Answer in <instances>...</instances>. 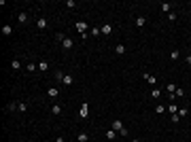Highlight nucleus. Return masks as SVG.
<instances>
[{"instance_id": "1", "label": "nucleus", "mask_w": 191, "mask_h": 142, "mask_svg": "<svg viewBox=\"0 0 191 142\" xmlns=\"http://www.w3.org/2000/svg\"><path fill=\"white\" fill-rule=\"evenodd\" d=\"M111 129H115L117 131V134H119V136H127V127H123V121L121 119H113V123H111Z\"/></svg>"}, {"instance_id": "2", "label": "nucleus", "mask_w": 191, "mask_h": 142, "mask_svg": "<svg viewBox=\"0 0 191 142\" xmlns=\"http://www.w3.org/2000/svg\"><path fill=\"white\" fill-rule=\"evenodd\" d=\"M36 66H38V72H40V74H47L49 68H51L49 59H38V64H36Z\"/></svg>"}, {"instance_id": "3", "label": "nucleus", "mask_w": 191, "mask_h": 142, "mask_svg": "<svg viewBox=\"0 0 191 142\" xmlns=\"http://www.w3.org/2000/svg\"><path fill=\"white\" fill-rule=\"evenodd\" d=\"M62 108H64V106L55 102V104H51V106H49V112L53 114V117H60V114H62Z\"/></svg>"}, {"instance_id": "4", "label": "nucleus", "mask_w": 191, "mask_h": 142, "mask_svg": "<svg viewBox=\"0 0 191 142\" xmlns=\"http://www.w3.org/2000/svg\"><path fill=\"white\" fill-rule=\"evenodd\" d=\"M134 25H136V28H144V25H147V17H144V15H136L134 17Z\"/></svg>"}, {"instance_id": "5", "label": "nucleus", "mask_w": 191, "mask_h": 142, "mask_svg": "<svg viewBox=\"0 0 191 142\" xmlns=\"http://www.w3.org/2000/svg\"><path fill=\"white\" fill-rule=\"evenodd\" d=\"M79 114H81V119H87V117H89V104H87V102H83V104H81Z\"/></svg>"}, {"instance_id": "6", "label": "nucleus", "mask_w": 191, "mask_h": 142, "mask_svg": "<svg viewBox=\"0 0 191 142\" xmlns=\"http://www.w3.org/2000/svg\"><path fill=\"white\" fill-rule=\"evenodd\" d=\"M100 32H102V34H104V36H111V34L115 32V28H113V25H111V23H104V25H102V28H100Z\"/></svg>"}, {"instance_id": "7", "label": "nucleus", "mask_w": 191, "mask_h": 142, "mask_svg": "<svg viewBox=\"0 0 191 142\" xmlns=\"http://www.w3.org/2000/svg\"><path fill=\"white\" fill-rule=\"evenodd\" d=\"M176 89H178V87H176L174 83H166V91L170 93V97H172V100H174V95H176Z\"/></svg>"}, {"instance_id": "8", "label": "nucleus", "mask_w": 191, "mask_h": 142, "mask_svg": "<svg viewBox=\"0 0 191 142\" xmlns=\"http://www.w3.org/2000/svg\"><path fill=\"white\" fill-rule=\"evenodd\" d=\"M60 42H62V47H64V51H70V49H72V38H68V36H64V38H62Z\"/></svg>"}, {"instance_id": "9", "label": "nucleus", "mask_w": 191, "mask_h": 142, "mask_svg": "<svg viewBox=\"0 0 191 142\" xmlns=\"http://www.w3.org/2000/svg\"><path fill=\"white\" fill-rule=\"evenodd\" d=\"M36 25H38V30H45V28L49 25L47 17H36Z\"/></svg>"}, {"instance_id": "10", "label": "nucleus", "mask_w": 191, "mask_h": 142, "mask_svg": "<svg viewBox=\"0 0 191 142\" xmlns=\"http://www.w3.org/2000/svg\"><path fill=\"white\" fill-rule=\"evenodd\" d=\"M28 19H30V15L26 13V11H21V13H17V21H19L21 25H23V23H28Z\"/></svg>"}, {"instance_id": "11", "label": "nucleus", "mask_w": 191, "mask_h": 142, "mask_svg": "<svg viewBox=\"0 0 191 142\" xmlns=\"http://www.w3.org/2000/svg\"><path fill=\"white\" fill-rule=\"evenodd\" d=\"M58 95H60L58 87H49V89H47V97H51V100H58Z\"/></svg>"}, {"instance_id": "12", "label": "nucleus", "mask_w": 191, "mask_h": 142, "mask_svg": "<svg viewBox=\"0 0 191 142\" xmlns=\"http://www.w3.org/2000/svg\"><path fill=\"white\" fill-rule=\"evenodd\" d=\"M11 70H13V72H19V70H21V61L19 59H11Z\"/></svg>"}, {"instance_id": "13", "label": "nucleus", "mask_w": 191, "mask_h": 142, "mask_svg": "<svg viewBox=\"0 0 191 142\" xmlns=\"http://www.w3.org/2000/svg\"><path fill=\"white\" fill-rule=\"evenodd\" d=\"M11 34H13V25L11 23H4L2 25V36H11Z\"/></svg>"}, {"instance_id": "14", "label": "nucleus", "mask_w": 191, "mask_h": 142, "mask_svg": "<svg viewBox=\"0 0 191 142\" xmlns=\"http://www.w3.org/2000/svg\"><path fill=\"white\" fill-rule=\"evenodd\" d=\"M26 110H28V102H23V100H19V102H17V112H26Z\"/></svg>"}, {"instance_id": "15", "label": "nucleus", "mask_w": 191, "mask_h": 142, "mask_svg": "<svg viewBox=\"0 0 191 142\" xmlns=\"http://www.w3.org/2000/svg\"><path fill=\"white\" fill-rule=\"evenodd\" d=\"M166 110H168V112H170V114H176V112H178V106H176V104H174V102H170V104H168V106H166Z\"/></svg>"}, {"instance_id": "16", "label": "nucleus", "mask_w": 191, "mask_h": 142, "mask_svg": "<svg viewBox=\"0 0 191 142\" xmlns=\"http://www.w3.org/2000/svg\"><path fill=\"white\" fill-rule=\"evenodd\" d=\"M159 8L163 13H172V4L170 2H159Z\"/></svg>"}, {"instance_id": "17", "label": "nucleus", "mask_w": 191, "mask_h": 142, "mask_svg": "<svg viewBox=\"0 0 191 142\" xmlns=\"http://www.w3.org/2000/svg\"><path fill=\"white\" fill-rule=\"evenodd\" d=\"M125 51H127V47L123 45V42H119V45H117V47H115V53H117V55H123V53H125Z\"/></svg>"}, {"instance_id": "18", "label": "nucleus", "mask_w": 191, "mask_h": 142, "mask_svg": "<svg viewBox=\"0 0 191 142\" xmlns=\"http://www.w3.org/2000/svg\"><path fill=\"white\" fill-rule=\"evenodd\" d=\"M142 76H144V81H149L151 85H157V78H155V76H153V74H149V72H144Z\"/></svg>"}, {"instance_id": "19", "label": "nucleus", "mask_w": 191, "mask_h": 142, "mask_svg": "<svg viewBox=\"0 0 191 142\" xmlns=\"http://www.w3.org/2000/svg\"><path fill=\"white\" fill-rule=\"evenodd\" d=\"M151 97H155V100L161 97V89H159V87H153V89H151Z\"/></svg>"}, {"instance_id": "20", "label": "nucleus", "mask_w": 191, "mask_h": 142, "mask_svg": "<svg viewBox=\"0 0 191 142\" xmlns=\"http://www.w3.org/2000/svg\"><path fill=\"white\" fill-rule=\"evenodd\" d=\"M26 70H28V72H36V70H38V66H36L34 61H28V64H26Z\"/></svg>"}, {"instance_id": "21", "label": "nucleus", "mask_w": 191, "mask_h": 142, "mask_svg": "<svg viewBox=\"0 0 191 142\" xmlns=\"http://www.w3.org/2000/svg\"><path fill=\"white\" fill-rule=\"evenodd\" d=\"M77 30H79L81 34L87 32V23H85V21H77Z\"/></svg>"}, {"instance_id": "22", "label": "nucleus", "mask_w": 191, "mask_h": 142, "mask_svg": "<svg viewBox=\"0 0 191 142\" xmlns=\"http://www.w3.org/2000/svg\"><path fill=\"white\" fill-rule=\"evenodd\" d=\"M178 57H180V51H178V49H172V51H170V59H172V61H176Z\"/></svg>"}, {"instance_id": "23", "label": "nucleus", "mask_w": 191, "mask_h": 142, "mask_svg": "<svg viewBox=\"0 0 191 142\" xmlns=\"http://www.w3.org/2000/svg\"><path fill=\"white\" fill-rule=\"evenodd\" d=\"M115 138H117V131H115V129H106V140H111V142H113Z\"/></svg>"}, {"instance_id": "24", "label": "nucleus", "mask_w": 191, "mask_h": 142, "mask_svg": "<svg viewBox=\"0 0 191 142\" xmlns=\"http://www.w3.org/2000/svg\"><path fill=\"white\" fill-rule=\"evenodd\" d=\"M77 140H79V142H89V136L85 134V131H79V136H77Z\"/></svg>"}, {"instance_id": "25", "label": "nucleus", "mask_w": 191, "mask_h": 142, "mask_svg": "<svg viewBox=\"0 0 191 142\" xmlns=\"http://www.w3.org/2000/svg\"><path fill=\"white\" fill-rule=\"evenodd\" d=\"M62 83H64V85H72V83H75V76H72V74H66Z\"/></svg>"}, {"instance_id": "26", "label": "nucleus", "mask_w": 191, "mask_h": 142, "mask_svg": "<svg viewBox=\"0 0 191 142\" xmlns=\"http://www.w3.org/2000/svg\"><path fill=\"white\" fill-rule=\"evenodd\" d=\"M155 112H157V114H163V112H166V106H163V104H157V106H155Z\"/></svg>"}, {"instance_id": "27", "label": "nucleus", "mask_w": 191, "mask_h": 142, "mask_svg": "<svg viewBox=\"0 0 191 142\" xmlns=\"http://www.w3.org/2000/svg\"><path fill=\"white\" fill-rule=\"evenodd\" d=\"M64 76H66V72H62V70H58V72H55V81H64Z\"/></svg>"}, {"instance_id": "28", "label": "nucleus", "mask_w": 191, "mask_h": 142, "mask_svg": "<svg viewBox=\"0 0 191 142\" xmlns=\"http://www.w3.org/2000/svg\"><path fill=\"white\" fill-rule=\"evenodd\" d=\"M100 34H102V32H100V28H98V25H94V28H92V36H94V38H98Z\"/></svg>"}, {"instance_id": "29", "label": "nucleus", "mask_w": 191, "mask_h": 142, "mask_svg": "<svg viewBox=\"0 0 191 142\" xmlns=\"http://www.w3.org/2000/svg\"><path fill=\"white\" fill-rule=\"evenodd\" d=\"M178 117L185 119V117H187V108H180V106H178Z\"/></svg>"}, {"instance_id": "30", "label": "nucleus", "mask_w": 191, "mask_h": 142, "mask_svg": "<svg viewBox=\"0 0 191 142\" xmlns=\"http://www.w3.org/2000/svg\"><path fill=\"white\" fill-rule=\"evenodd\" d=\"M66 6L68 8H77V2H75V0H66Z\"/></svg>"}, {"instance_id": "31", "label": "nucleus", "mask_w": 191, "mask_h": 142, "mask_svg": "<svg viewBox=\"0 0 191 142\" xmlns=\"http://www.w3.org/2000/svg\"><path fill=\"white\" fill-rule=\"evenodd\" d=\"M172 123H174V125H176V123H180V117H178V112H176V114H172Z\"/></svg>"}, {"instance_id": "32", "label": "nucleus", "mask_w": 191, "mask_h": 142, "mask_svg": "<svg viewBox=\"0 0 191 142\" xmlns=\"http://www.w3.org/2000/svg\"><path fill=\"white\" fill-rule=\"evenodd\" d=\"M168 19L170 21H176V13H168Z\"/></svg>"}, {"instance_id": "33", "label": "nucleus", "mask_w": 191, "mask_h": 142, "mask_svg": "<svg viewBox=\"0 0 191 142\" xmlns=\"http://www.w3.org/2000/svg\"><path fill=\"white\" fill-rule=\"evenodd\" d=\"M176 95H178V97H183V95H185V89H180V87H178V89H176Z\"/></svg>"}, {"instance_id": "34", "label": "nucleus", "mask_w": 191, "mask_h": 142, "mask_svg": "<svg viewBox=\"0 0 191 142\" xmlns=\"http://www.w3.org/2000/svg\"><path fill=\"white\" fill-rule=\"evenodd\" d=\"M55 142H66V140H64V136H58V138H55Z\"/></svg>"}, {"instance_id": "35", "label": "nucleus", "mask_w": 191, "mask_h": 142, "mask_svg": "<svg viewBox=\"0 0 191 142\" xmlns=\"http://www.w3.org/2000/svg\"><path fill=\"white\" fill-rule=\"evenodd\" d=\"M185 59H187V64H189V66H191V55H187V57H185Z\"/></svg>"}, {"instance_id": "36", "label": "nucleus", "mask_w": 191, "mask_h": 142, "mask_svg": "<svg viewBox=\"0 0 191 142\" xmlns=\"http://www.w3.org/2000/svg\"><path fill=\"white\" fill-rule=\"evenodd\" d=\"M130 142H140V140H136V138H134V140H130Z\"/></svg>"}, {"instance_id": "37", "label": "nucleus", "mask_w": 191, "mask_h": 142, "mask_svg": "<svg viewBox=\"0 0 191 142\" xmlns=\"http://www.w3.org/2000/svg\"><path fill=\"white\" fill-rule=\"evenodd\" d=\"M189 55H191V45H189Z\"/></svg>"}, {"instance_id": "38", "label": "nucleus", "mask_w": 191, "mask_h": 142, "mask_svg": "<svg viewBox=\"0 0 191 142\" xmlns=\"http://www.w3.org/2000/svg\"><path fill=\"white\" fill-rule=\"evenodd\" d=\"M89 142H92V140H89Z\"/></svg>"}]
</instances>
